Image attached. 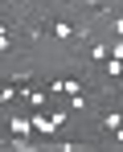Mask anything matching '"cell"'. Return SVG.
Wrapping results in <instances>:
<instances>
[{
    "label": "cell",
    "mask_w": 123,
    "mask_h": 152,
    "mask_svg": "<svg viewBox=\"0 0 123 152\" xmlns=\"http://www.w3.org/2000/svg\"><path fill=\"white\" fill-rule=\"evenodd\" d=\"M111 33H115V37H123V12L115 17V21H111Z\"/></svg>",
    "instance_id": "52a82bcc"
},
{
    "label": "cell",
    "mask_w": 123,
    "mask_h": 152,
    "mask_svg": "<svg viewBox=\"0 0 123 152\" xmlns=\"http://www.w3.org/2000/svg\"><path fill=\"white\" fill-rule=\"evenodd\" d=\"M98 124H103V132H119L123 127V107H103V115H98Z\"/></svg>",
    "instance_id": "3957f363"
},
{
    "label": "cell",
    "mask_w": 123,
    "mask_h": 152,
    "mask_svg": "<svg viewBox=\"0 0 123 152\" xmlns=\"http://www.w3.org/2000/svg\"><path fill=\"white\" fill-rule=\"evenodd\" d=\"M8 132H12L17 140H25V136H33L37 127H33V119H29V115H8Z\"/></svg>",
    "instance_id": "277c9868"
},
{
    "label": "cell",
    "mask_w": 123,
    "mask_h": 152,
    "mask_svg": "<svg viewBox=\"0 0 123 152\" xmlns=\"http://www.w3.org/2000/svg\"><path fill=\"white\" fill-rule=\"evenodd\" d=\"M45 33H49V37H57V41H86V29L70 25L66 17H49V21H45Z\"/></svg>",
    "instance_id": "7a4b0ae2"
},
{
    "label": "cell",
    "mask_w": 123,
    "mask_h": 152,
    "mask_svg": "<svg viewBox=\"0 0 123 152\" xmlns=\"http://www.w3.org/2000/svg\"><path fill=\"white\" fill-rule=\"evenodd\" d=\"M0 53H12V21H0Z\"/></svg>",
    "instance_id": "5b68a950"
},
{
    "label": "cell",
    "mask_w": 123,
    "mask_h": 152,
    "mask_svg": "<svg viewBox=\"0 0 123 152\" xmlns=\"http://www.w3.org/2000/svg\"><path fill=\"white\" fill-rule=\"evenodd\" d=\"M17 99V82H12V78H8V82H4V86H0V103H4V107H8V103Z\"/></svg>",
    "instance_id": "8992f818"
},
{
    "label": "cell",
    "mask_w": 123,
    "mask_h": 152,
    "mask_svg": "<svg viewBox=\"0 0 123 152\" xmlns=\"http://www.w3.org/2000/svg\"><path fill=\"white\" fill-rule=\"evenodd\" d=\"M53 99H74V95H86V78H74V74H53L45 82Z\"/></svg>",
    "instance_id": "6da1fadb"
}]
</instances>
